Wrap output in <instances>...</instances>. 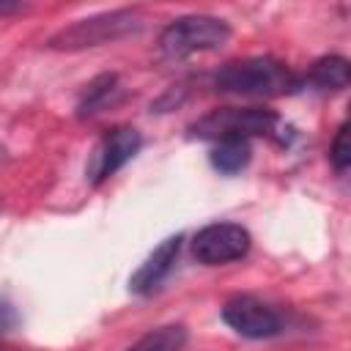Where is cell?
I'll use <instances>...</instances> for the list:
<instances>
[{
	"label": "cell",
	"mask_w": 351,
	"mask_h": 351,
	"mask_svg": "<svg viewBox=\"0 0 351 351\" xmlns=\"http://www.w3.org/2000/svg\"><path fill=\"white\" fill-rule=\"evenodd\" d=\"M214 88L233 96H252V99H271L285 96L299 88V80L291 69L277 58H244L236 63L222 66L214 74Z\"/></svg>",
	"instance_id": "1"
},
{
	"label": "cell",
	"mask_w": 351,
	"mask_h": 351,
	"mask_svg": "<svg viewBox=\"0 0 351 351\" xmlns=\"http://www.w3.org/2000/svg\"><path fill=\"white\" fill-rule=\"evenodd\" d=\"M145 25V16L132 8H118V11H101L85 19L71 22L69 27H60L47 47L58 52H77V49H90L101 44L121 41L132 33H140Z\"/></svg>",
	"instance_id": "2"
},
{
	"label": "cell",
	"mask_w": 351,
	"mask_h": 351,
	"mask_svg": "<svg viewBox=\"0 0 351 351\" xmlns=\"http://www.w3.org/2000/svg\"><path fill=\"white\" fill-rule=\"evenodd\" d=\"M192 134L200 140H225V137H271L285 143L282 134V121L277 118V112L263 110V107H225V110H214L206 118H200L192 126Z\"/></svg>",
	"instance_id": "3"
},
{
	"label": "cell",
	"mask_w": 351,
	"mask_h": 351,
	"mask_svg": "<svg viewBox=\"0 0 351 351\" xmlns=\"http://www.w3.org/2000/svg\"><path fill=\"white\" fill-rule=\"evenodd\" d=\"M230 41V25L225 19L208 16V14H189V16H178L173 19L162 36H159V49L173 58H189L195 52H211L219 49Z\"/></svg>",
	"instance_id": "4"
},
{
	"label": "cell",
	"mask_w": 351,
	"mask_h": 351,
	"mask_svg": "<svg viewBox=\"0 0 351 351\" xmlns=\"http://www.w3.org/2000/svg\"><path fill=\"white\" fill-rule=\"evenodd\" d=\"M250 230L236 222H211L192 239V255L203 266H225L250 252Z\"/></svg>",
	"instance_id": "5"
},
{
	"label": "cell",
	"mask_w": 351,
	"mask_h": 351,
	"mask_svg": "<svg viewBox=\"0 0 351 351\" xmlns=\"http://www.w3.org/2000/svg\"><path fill=\"white\" fill-rule=\"evenodd\" d=\"M222 321L241 337H250V340H266V337H274L282 332V318L280 313L261 302L258 296H233L225 302L222 307Z\"/></svg>",
	"instance_id": "6"
},
{
	"label": "cell",
	"mask_w": 351,
	"mask_h": 351,
	"mask_svg": "<svg viewBox=\"0 0 351 351\" xmlns=\"http://www.w3.org/2000/svg\"><path fill=\"white\" fill-rule=\"evenodd\" d=\"M140 145H143V137L132 126H118V129L107 132L101 137V143L96 145L93 156H90V165H88L90 181L93 184H101L110 176H115L126 162H132L137 156Z\"/></svg>",
	"instance_id": "7"
},
{
	"label": "cell",
	"mask_w": 351,
	"mask_h": 351,
	"mask_svg": "<svg viewBox=\"0 0 351 351\" xmlns=\"http://www.w3.org/2000/svg\"><path fill=\"white\" fill-rule=\"evenodd\" d=\"M181 241H184L181 233L167 236V239L140 263V269L132 274L129 291L137 293V296H151L154 291H159V285L167 280V274H170L173 266H176V258H178V252H181Z\"/></svg>",
	"instance_id": "8"
},
{
	"label": "cell",
	"mask_w": 351,
	"mask_h": 351,
	"mask_svg": "<svg viewBox=\"0 0 351 351\" xmlns=\"http://www.w3.org/2000/svg\"><path fill=\"white\" fill-rule=\"evenodd\" d=\"M250 156H252V148H250V140H241V137H225V140H217L211 154H208V162L214 170L225 173V176H233L239 170H244L250 165Z\"/></svg>",
	"instance_id": "9"
},
{
	"label": "cell",
	"mask_w": 351,
	"mask_h": 351,
	"mask_svg": "<svg viewBox=\"0 0 351 351\" xmlns=\"http://www.w3.org/2000/svg\"><path fill=\"white\" fill-rule=\"evenodd\" d=\"M315 90H343L351 80L348 71V60L340 55H326L321 60H315L304 77Z\"/></svg>",
	"instance_id": "10"
},
{
	"label": "cell",
	"mask_w": 351,
	"mask_h": 351,
	"mask_svg": "<svg viewBox=\"0 0 351 351\" xmlns=\"http://www.w3.org/2000/svg\"><path fill=\"white\" fill-rule=\"evenodd\" d=\"M115 93H118V80H115V74H101V77H96L90 85H85V93H82V99H80V104H77V115H80V118H90V115L101 112L107 104H112Z\"/></svg>",
	"instance_id": "11"
},
{
	"label": "cell",
	"mask_w": 351,
	"mask_h": 351,
	"mask_svg": "<svg viewBox=\"0 0 351 351\" xmlns=\"http://www.w3.org/2000/svg\"><path fill=\"white\" fill-rule=\"evenodd\" d=\"M184 346H186V329L181 324H167V326L151 329L126 351H181Z\"/></svg>",
	"instance_id": "12"
},
{
	"label": "cell",
	"mask_w": 351,
	"mask_h": 351,
	"mask_svg": "<svg viewBox=\"0 0 351 351\" xmlns=\"http://www.w3.org/2000/svg\"><path fill=\"white\" fill-rule=\"evenodd\" d=\"M329 159H332V167L337 173H346L348 165H351V143H348V123H343L332 140V148H329Z\"/></svg>",
	"instance_id": "13"
},
{
	"label": "cell",
	"mask_w": 351,
	"mask_h": 351,
	"mask_svg": "<svg viewBox=\"0 0 351 351\" xmlns=\"http://www.w3.org/2000/svg\"><path fill=\"white\" fill-rule=\"evenodd\" d=\"M11 324H16V313H14L8 304H3V302H0V332H3V329H8Z\"/></svg>",
	"instance_id": "14"
},
{
	"label": "cell",
	"mask_w": 351,
	"mask_h": 351,
	"mask_svg": "<svg viewBox=\"0 0 351 351\" xmlns=\"http://www.w3.org/2000/svg\"><path fill=\"white\" fill-rule=\"evenodd\" d=\"M22 5L19 3H14V5H5V3H0V14H8V11H19Z\"/></svg>",
	"instance_id": "15"
},
{
	"label": "cell",
	"mask_w": 351,
	"mask_h": 351,
	"mask_svg": "<svg viewBox=\"0 0 351 351\" xmlns=\"http://www.w3.org/2000/svg\"><path fill=\"white\" fill-rule=\"evenodd\" d=\"M0 154H3V151H0Z\"/></svg>",
	"instance_id": "16"
}]
</instances>
